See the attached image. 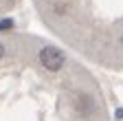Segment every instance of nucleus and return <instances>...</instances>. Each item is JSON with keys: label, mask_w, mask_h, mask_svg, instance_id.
Masks as SVG:
<instances>
[{"label": "nucleus", "mask_w": 123, "mask_h": 121, "mask_svg": "<svg viewBox=\"0 0 123 121\" xmlns=\"http://www.w3.org/2000/svg\"><path fill=\"white\" fill-rule=\"evenodd\" d=\"M5 55V49H2V44H0V57H2Z\"/></svg>", "instance_id": "nucleus-4"}, {"label": "nucleus", "mask_w": 123, "mask_h": 121, "mask_svg": "<svg viewBox=\"0 0 123 121\" xmlns=\"http://www.w3.org/2000/svg\"><path fill=\"white\" fill-rule=\"evenodd\" d=\"M117 119H123V108H119V110H117Z\"/></svg>", "instance_id": "nucleus-3"}, {"label": "nucleus", "mask_w": 123, "mask_h": 121, "mask_svg": "<svg viewBox=\"0 0 123 121\" xmlns=\"http://www.w3.org/2000/svg\"><path fill=\"white\" fill-rule=\"evenodd\" d=\"M40 62L46 70H59L64 66V53L59 49H55V46H46L40 53Z\"/></svg>", "instance_id": "nucleus-1"}, {"label": "nucleus", "mask_w": 123, "mask_h": 121, "mask_svg": "<svg viewBox=\"0 0 123 121\" xmlns=\"http://www.w3.org/2000/svg\"><path fill=\"white\" fill-rule=\"evenodd\" d=\"M11 26H13V20H9V18L0 20V31H7V29H11Z\"/></svg>", "instance_id": "nucleus-2"}]
</instances>
